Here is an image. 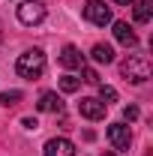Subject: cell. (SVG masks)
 I'll return each instance as SVG.
<instances>
[{
  "label": "cell",
  "mask_w": 153,
  "mask_h": 156,
  "mask_svg": "<svg viewBox=\"0 0 153 156\" xmlns=\"http://www.w3.org/2000/svg\"><path fill=\"white\" fill-rule=\"evenodd\" d=\"M84 18L90 21V24H96V27H105V24H111V9L102 3V0H87L84 3Z\"/></svg>",
  "instance_id": "obj_3"
},
{
  "label": "cell",
  "mask_w": 153,
  "mask_h": 156,
  "mask_svg": "<svg viewBox=\"0 0 153 156\" xmlns=\"http://www.w3.org/2000/svg\"><path fill=\"white\" fill-rule=\"evenodd\" d=\"M111 24H114V39L120 45H126V48H135V45H138V36L132 33V27H129L126 21H111Z\"/></svg>",
  "instance_id": "obj_8"
},
{
  "label": "cell",
  "mask_w": 153,
  "mask_h": 156,
  "mask_svg": "<svg viewBox=\"0 0 153 156\" xmlns=\"http://www.w3.org/2000/svg\"><path fill=\"white\" fill-rule=\"evenodd\" d=\"M15 72L21 78H27V81H33V78H42L45 72V54L39 51V48H30V51H24L18 60H15Z\"/></svg>",
  "instance_id": "obj_1"
},
{
  "label": "cell",
  "mask_w": 153,
  "mask_h": 156,
  "mask_svg": "<svg viewBox=\"0 0 153 156\" xmlns=\"http://www.w3.org/2000/svg\"><path fill=\"white\" fill-rule=\"evenodd\" d=\"M81 72H84V81H87V84H99V75H96L93 69H87V66H81Z\"/></svg>",
  "instance_id": "obj_16"
},
{
  "label": "cell",
  "mask_w": 153,
  "mask_h": 156,
  "mask_svg": "<svg viewBox=\"0 0 153 156\" xmlns=\"http://www.w3.org/2000/svg\"><path fill=\"white\" fill-rule=\"evenodd\" d=\"M36 108H39V111H51V114H60V111H63V99H60L54 90H45V93L39 96Z\"/></svg>",
  "instance_id": "obj_10"
},
{
  "label": "cell",
  "mask_w": 153,
  "mask_h": 156,
  "mask_svg": "<svg viewBox=\"0 0 153 156\" xmlns=\"http://www.w3.org/2000/svg\"><path fill=\"white\" fill-rule=\"evenodd\" d=\"M102 156H114V153H111V150H105V153H102Z\"/></svg>",
  "instance_id": "obj_20"
},
{
  "label": "cell",
  "mask_w": 153,
  "mask_h": 156,
  "mask_svg": "<svg viewBox=\"0 0 153 156\" xmlns=\"http://www.w3.org/2000/svg\"><path fill=\"white\" fill-rule=\"evenodd\" d=\"M60 66H66V69H81V66H84V54L78 51L75 45H66V48L60 51Z\"/></svg>",
  "instance_id": "obj_9"
},
{
  "label": "cell",
  "mask_w": 153,
  "mask_h": 156,
  "mask_svg": "<svg viewBox=\"0 0 153 156\" xmlns=\"http://www.w3.org/2000/svg\"><path fill=\"white\" fill-rule=\"evenodd\" d=\"M114 3H120V6H132V0H114Z\"/></svg>",
  "instance_id": "obj_19"
},
{
  "label": "cell",
  "mask_w": 153,
  "mask_h": 156,
  "mask_svg": "<svg viewBox=\"0 0 153 156\" xmlns=\"http://www.w3.org/2000/svg\"><path fill=\"white\" fill-rule=\"evenodd\" d=\"M120 75L132 84H144L150 78V60L144 54H129V57L120 63Z\"/></svg>",
  "instance_id": "obj_2"
},
{
  "label": "cell",
  "mask_w": 153,
  "mask_h": 156,
  "mask_svg": "<svg viewBox=\"0 0 153 156\" xmlns=\"http://www.w3.org/2000/svg\"><path fill=\"white\" fill-rule=\"evenodd\" d=\"M42 18H45V3H39V0H24L18 6V21L21 24L33 27V24H39Z\"/></svg>",
  "instance_id": "obj_4"
},
{
  "label": "cell",
  "mask_w": 153,
  "mask_h": 156,
  "mask_svg": "<svg viewBox=\"0 0 153 156\" xmlns=\"http://www.w3.org/2000/svg\"><path fill=\"white\" fill-rule=\"evenodd\" d=\"M90 57H93L96 63H111V60H114V48H111V45H102V42H99V45H93Z\"/></svg>",
  "instance_id": "obj_11"
},
{
  "label": "cell",
  "mask_w": 153,
  "mask_h": 156,
  "mask_svg": "<svg viewBox=\"0 0 153 156\" xmlns=\"http://www.w3.org/2000/svg\"><path fill=\"white\" fill-rule=\"evenodd\" d=\"M45 156H75V144L69 138H51L45 141Z\"/></svg>",
  "instance_id": "obj_6"
},
{
  "label": "cell",
  "mask_w": 153,
  "mask_h": 156,
  "mask_svg": "<svg viewBox=\"0 0 153 156\" xmlns=\"http://www.w3.org/2000/svg\"><path fill=\"white\" fill-rule=\"evenodd\" d=\"M21 102V90H6V93H0V105L3 108H12V105H18Z\"/></svg>",
  "instance_id": "obj_13"
},
{
  "label": "cell",
  "mask_w": 153,
  "mask_h": 156,
  "mask_svg": "<svg viewBox=\"0 0 153 156\" xmlns=\"http://www.w3.org/2000/svg\"><path fill=\"white\" fill-rule=\"evenodd\" d=\"M78 87H81L78 78H72V75H63V78H60V90H63V93H75Z\"/></svg>",
  "instance_id": "obj_15"
},
{
  "label": "cell",
  "mask_w": 153,
  "mask_h": 156,
  "mask_svg": "<svg viewBox=\"0 0 153 156\" xmlns=\"http://www.w3.org/2000/svg\"><path fill=\"white\" fill-rule=\"evenodd\" d=\"M0 36H3V33H0Z\"/></svg>",
  "instance_id": "obj_21"
},
{
  "label": "cell",
  "mask_w": 153,
  "mask_h": 156,
  "mask_svg": "<svg viewBox=\"0 0 153 156\" xmlns=\"http://www.w3.org/2000/svg\"><path fill=\"white\" fill-rule=\"evenodd\" d=\"M108 141H111L114 150L126 153L129 144H132V132H129V126H123V123H111V126H108Z\"/></svg>",
  "instance_id": "obj_5"
},
{
  "label": "cell",
  "mask_w": 153,
  "mask_h": 156,
  "mask_svg": "<svg viewBox=\"0 0 153 156\" xmlns=\"http://www.w3.org/2000/svg\"><path fill=\"white\" fill-rule=\"evenodd\" d=\"M21 123H24V126H27V129H36L39 123H36V117H24V120H21Z\"/></svg>",
  "instance_id": "obj_18"
},
{
  "label": "cell",
  "mask_w": 153,
  "mask_h": 156,
  "mask_svg": "<svg viewBox=\"0 0 153 156\" xmlns=\"http://www.w3.org/2000/svg\"><path fill=\"white\" fill-rule=\"evenodd\" d=\"M123 117H126L129 123H132V120H138V108H135V105H126V108H123Z\"/></svg>",
  "instance_id": "obj_17"
},
{
  "label": "cell",
  "mask_w": 153,
  "mask_h": 156,
  "mask_svg": "<svg viewBox=\"0 0 153 156\" xmlns=\"http://www.w3.org/2000/svg\"><path fill=\"white\" fill-rule=\"evenodd\" d=\"M153 15V3L150 0H141V3H135V21L138 24H147Z\"/></svg>",
  "instance_id": "obj_12"
},
{
  "label": "cell",
  "mask_w": 153,
  "mask_h": 156,
  "mask_svg": "<svg viewBox=\"0 0 153 156\" xmlns=\"http://www.w3.org/2000/svg\"><path fill=\"white\" fill-rule=\"evenodd\" d=\"M78 111H81V117H87V120H102V117H105V105H102L99 99L84 96L78 102Z\"/></svg>",
  "instance_id": "obj_7"
},
{
  "label": "cell",
  "mask_w": 153,
  "mask_h": 156,
  "mask_svg": "<svg viewBox=\"0 0 153 156\" xmlns=\"http://www.w3.org/2000/svg\"><path fill=\"white\" fill-rule=\"evenodd\" d=\"M99 102H102V105H111V102H117V90H114V87H105V84H99Z\"/></svg>",
  "instance_id": "obj_14"
}]
</instances>
